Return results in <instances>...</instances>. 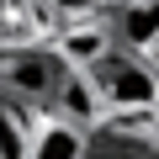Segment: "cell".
Returning a JSON list of instances; mask_svg holds the SVG:
<instances>
[{
	"label": "cell",
	"mask_w": 159,
	"mask_h": 159,
	"mask_svg": "<svg viewBox=\"0 0 159 159\" xmlns=\"http://www.w3.org/2000/svg\"><path fill=\"white\" fill-rule=\"evenodd\" d=\"M85 69L96 80V90L106 96V106H122V111H154L159 106V69L148 53H133L117 43Z\"/></svg>",
	"instance_id": "1"
},
{
	"label": "cell",
	"mask_w": 159,
	"mask_h": 159,
	"mask_svg": "<svg viewBox=\"0 0 159 159\" xmlns=\"http://www.w3.org/2000/svg\"><path fill=\"white\" fill-rule=\"evenodd\" d=\"M64 69H69V58H58V53H11V64H6L0 80L21 101H53Z\"/></svg>",
	"instance_id": "2"
},
{
	"label": "cell",
	"mask_w": 159,
	"mask_h": 159,
	"mask_svg": "<svg viewBox=\"0 0 159 159\" xmlns=\"http://www.w3.org/2000/svg\"><path fill=\"white\" fill-rule=\"evenodd\" d=\"M101 106H106V96L96 90L90 69L69 64V69H64V80H58V96H53V111L74 117L80 127H101Z\"/></svg>",
	"instance_id": "3"
},
{
	"label": "cell",
	"mask_w": 159,
	"mask_h": 159,
	"mask_svg": "<svg viewBox=\"0 0 159 159\" xmlns=\"http://www.w3.org/2000/svg\"><path fill=\"white\" fill-rule=\"evenodd\" d=\"M111 37L133 53H154L159 43V0H122L111 16Z\"/></svg>",
	"instance_id": "4"
},
{
	"label": "cell",
	"mask_w": 159,
	"mask_h": 159,
	"mask_svg": "<svg viewBox=\"0 0 159 159\" xmlns=\"http://www.w3.org/2000/svg\"><path fill=\"white\" fill-rule=\"evenodd\" d=\"M85 148H90V133L80 127L74 117H48V122H37V133H32V154L27 159H85Z\"/></svg>",
	"instance_id": "5"
},
{
	"label": "cell",
	"mask_w": 159,
	"mask_h": 159,
	"mask_svg": "<svg viewBox=\"0 0 159 159\" xmlns=\"http://www.w3.org/2000/svg\"><path fill=\"white\" fill-rule=\"evenodd\" d=\"M32 117L21 106V96L0 90V159H27L32 154Z\"/></svg>",
	"instance_id": "6"
},
{
	"label": "cell",
	"mask_w": 159,
	"mask_h": 159,
	"mask_svg": "<svg viewBox=\"0 0 159 159\" xmlns=\"http://www.w3.org/2000/svg\"><path fill=\"white\" fill-rule=\"evenodd\" d=\"M106 48H117V37L96 32L90 21H85V27H74V32H64V58H69V64H80V69H85V64H96Z\"/></svg>",
	"instance_id": "7"
},
{
	"label": "cell",
	"mask_w": 159,
	"mask_h": 159,
	"mask_svg": "<svg viewBox=\"0 0 159 159\" xmlns=\"http://www.w3.org/2000/svg\"><path fill=\"white\" fill-rule=\"evenodd\" d=\"M85 159H148V148H143V143H133L122 127H96V133H90Z\"/></svg>",
	"instance_id": "8"
},
{
	"label": "cell",
	"mask_w": 159,
	"mask_h": 159,
	"mask_svg": "<svg viewBox=\"0 0 159 159\" xmlns=\"http://www.w3.org/2000/svg\"><path fill=\"white\" fill-rule=\"evenodd\" d=\"M48 11H58V16H96V6L101 0H43Z\"/></svg>",
	"instance_id": "9"
},
{
	"label": "cell",
	"mask_w": 159,
	"mask_h": 159,
	"mask_svg": "<svg viewBox=\"0 0 159 159\" xmlns=\"http://www.w3.org/2000/svg\"><path fill=\"white\" fill-rule=\"evenodd\" d=\"M148 58H154V69H159V43H154V53H148Z\"/></svg>",
	"instance_id": "10"
},
{
	"label": "cell",
	"mask_w": 159,
	"mask_h": 159,
	"mask_svg": "<svg viewBox=\"0 0 159 159\" xmlns=\"http://www.w3.org/2000/svg\"><path fill=\"white\" fill-rule=\"evenodd\" d=\"M154 138H159V117H154Z\"/></svg>",
	"instance_id": "11"
}]
</instances>
